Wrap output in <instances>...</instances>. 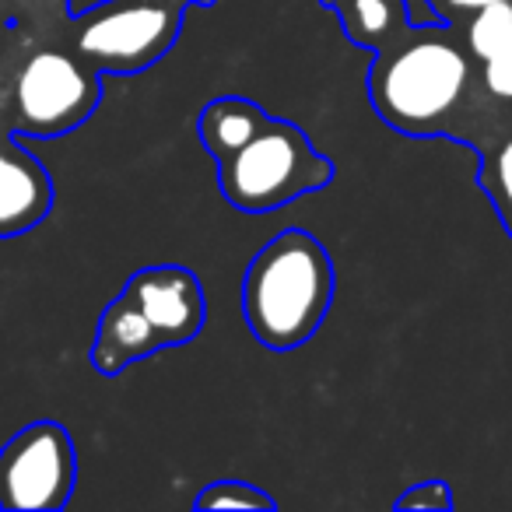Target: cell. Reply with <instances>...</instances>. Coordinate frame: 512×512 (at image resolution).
Returning <instances> with one entry per match:
<instances>
[{"mask_svg": "<svg viewBox=\"0 0 512 512\" xmlns=\"http://www.w3.org/2000/svg\"><path fill=\"white\" fill-rule=\"evenodd\" d=\"M53 211V179L18 134L0 141V239L32 232Z\"/></svg>", "mask_w": 512, "mask_h": 512, "instance_id": "ba28073f", "label": "cell"}, {"mask_svg": "<svg viewBox=\"0 0 512 512\" xmlns=\"http://www.w3.org/2000/svg\"><path fill=\"white\" fill-rule=\"evenodd\" d=\"M365 88L379 120L407 137H453L470 144L488 123L509 116L481 92L474 60L456 25H411L372 53Z\"/></svg>", "mask_w": 512, "mask_h": 512, "instance_id": "6da1fadb", "label": "cell"}, {"mask_svg": "<svg viewBox=\"0 0 512 512\" xmlns=\"http://www.w3.org/2000/svg\"><path fill=\"white\" fill-rule=\"evenodd\" d=\"M193 509H264L274 512L278 509V498L267 495L264 488H256L249 481H211L197 498H193Z\"/></svg>", "mask_w": 512, "mask_h": 512, "instance_id": "4fadbf2b", "label": "cell"}, {"mask_svg": "<svg viewBox=\"0 0 512 512\" xmlns=\"http://www.w3.org/2000/svg\"><path fill=\"white\" fill-rule=\"evenodd\" d=\"M102 102V71L60 39L39 46L15 74V123L22 137H64L78 130Z\"/></svg>", "mask_w": 512, "mask_h": 512, "instance_id": "8992f818", "label": "cell"}, {"mask_svg": "<svg viewBox=\"0 0 512 512\" xmlns=\"http://www.w3.org/2000/svg\"><path fill=\"white\" fill-rule=\"evenodd\" d=\"M271 120L264 106H256L253 99H242V95H221L211 99L197 116V137L207 148V155L218 162L221 155L235 151L239 144H246L256 130Z\"/></svg>", "mask_w": 512, "mask_h": 512, "instance_id": "7c38bea8", "label": "cell"}, {"mask_svg": "<svg viewBox=\"0 0 512 512\" xmlns=\"http://www.w3.org/2000/svg\"><path fill=\"white\" fill-rule=\"evenodd\" d=\"M477 155V186L488 193L505 235L512 239V116H498L470 141Z\"/></svg>", "mask_w": 512, "mask_h": 512, "instance_id": "8fae6325", "label": "cell"}, {"mask_svg": "<svg viewBox=\"0 0 512 512\" xmlns=\"http://www.w3.org/2000/svg\"><path fill=\"white\" fill-rule=\"evenodd\" d=\"M337 292L327 246L306 228H285L256 249L242 274V316L271 351H295L323 327Z\"/></svg>", "mask_w": 512, "mask_h": 512, "instance_id": "7a4b0ae2", "label": "cell"}, {"mask_svg": "<svg viewBox=\"0 0 512 512\" xmlns=\"http://www.w3.org/2000/svg\"><path fill=\"white\" fill-rule=\"evenodd\" d=\"M204 323L207 295L197 274L183 264H148L102 309L92 365L99 376H120L141 358L190 344Z\"/></svg>", "mask_w": 512, "mask_h": 512, "instance_id": "3957f363", "label": "cell"}, {"mask_svg": "<svg viewBox=\"0 0 512 512\" xmlns=\"http://www.w3.org/2000/svg\"><path fill=\"white\" fill-rule=\"evenodd\" d=\"M341 22L351 46L379 53L411 29V8L407 0H323Z\"/></svg>", "mask_w": 512, "mask_h": 512, "instance_id": "30bf717a", "label": "cell"}, {"mask_svg": "<svg viewBox=\"0 0 512 512\" xmlns=\"http://www.w3.org/2000/svg\"><path fill=\"white\" fill-rule=\"evenodd\" d=\"M491 4H512V0H428V8L439 15V22H463L467 15H474V11L481 8H491Z\"/></svg>", "mask_w": 512, "mask_h": 512, "instance_id": "9a60e30c", "label": "cell"}, {"mask_svg": "<svg viewBox=\"0 0 512 512\" xmlns=\"http://www.w3.org/2000/svg\"><path fill=\"white\" fill-rule=\"evenodd\" d=\"M474 60L477 85L502 113L512 116V4H491L456 22Z\"/></svg>", "mask_w": 512, "mask_h": 512, "instance_id": "9c48e42d", "label": "cell"}, {"mask_svg": "<svg viewBox=\"0 0 512 512\" xmlns=\"http://www.w3.org/2000/svg\"><path fill=\"white\" fill-rule=\"evenodd\" d=\"M193 4L197 0H102L71 18L64 43L102 74L151 71L179 43Z\"/></svg>", "mask_w": 512, "mask_h": 512, "instance_id": "5b68a950", "label": "cell"}, {"mask_svg": "<svg viewBox=\"0 0 512 512\" xmlns=\"http://www.w3.org/2000/svg\"><path fill=\"white\" fill-rule=\"evenodd\" d=\"M397 509H425V512H446L456 505L453 488L446 481H418L397 498Z\"/></svg>", "mask_w": 512, "mask_h": 512, "instance_id": "5bb4252c", "label": "cell"}, {"mask_svg": "<svg viewBox=\"0 0 512 512\" xmlns=\"http://www.w3.org/2000/svg\"><path fill=\"white\" fill-rule=\"evenodd\" d=\"M78 484L74 439L60 421H32L0 446V509H64Z\"/></svg>", "mask_w": 512, "mask_h": 512, "instance_id": "52a82bcc", "label": "cell"}, {"mask_svg": "<svg viewBox=\"0 0 512 512\" xmlns=\"http://www.w3.org/2000/svg\"><path fill=\"white\" fill-rule=\"evenodd\" d=\"M334 162L313 148L292 120H271L246 144L218 158V190L235 211L271 214L292 200L330 186Z\"/></svg>", "mask_w": 512, "mask_h": 512, "instance_id": "277c9868", "label": "cell"}]
</instances>
